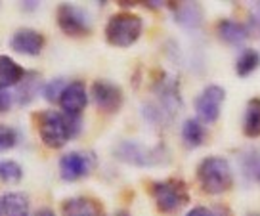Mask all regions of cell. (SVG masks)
<instances>
[{
	"mask_svg": "<svg viewBox=\"0 0 260 216\" xmlns=\"http://www.w3.org/2000/svg\"><path fill=\"white\" fill-rule=\"evenodd\" d=\"M35 120L42 144L52 149L63 147L71 138L81 134V117H69L57 111H41Z\"/></svg>",
	"mask_w": 260,
	"mask_h": 216,
	"instance_id": "1",
	"label": "cell"
},
{
	"mask_svg": "<svg viewBox=\"0 0 260 216\" xmlns=\"http://www.w3.org/2000/svg\"><path fill=\"white\" fill-rule=\"evenodd\" d=\"M197 178L205 193L220 195L228 192L234 182L230 161L224 157H205L197 167Z\"/></svg>",
	"mask_w": 260,
	"mask_h": 216,
	"instance_id": "2",
	"label": "cell"
},
{
	"mask_svg": "<svg viewBox=\"0 0 260 216\" xmlns=\"http://www.w3.org/2000/svg\"><path fill=\"white\" fill-rule=\"evenodd\" d=\"M142 17L130 12H119L109 17L106 25V39L111 46L128 48L142 35Z\"/></svg>",
	"mask_w": 260,
	"mask_h": 216,
	"instance_id": "3",
	"label": "cell"
},
{
	"mask_svg": "<svg viewBox=\"0 0 260 216\" xmlns=\"http://www.w3.org/2000/svg\"><path fill=\"white\" fill-rule=\"evenodd\" d=\"M113 155L119 161L132 165V167H157V165L167 163V159H169V153L165 151L161 145L147 147V145L130 142V140L119 142L115 145Z\"/></svg>",
	"mask_w": 260,
	"mask_h": 216,
	"instance_id": "4",
	"label": "cell"
},
{
	"mask_svg": "<svg viewBox=\"0 0 260 216\" xmlns=\"http://www.w3.org/2000/svg\"><path fill=\"white\" fill-rule=\"evenodd\" d=\"M151 195L155 197L157 208L165 214L176 212L180 207H184L189 201L186 184L182 180H176V178L162 180V182H153L151 184Z\"/></svg>",
	"mask_w": 260,
	"mask_h": 216,
	"instance_id": "5",
	"label": "cell"
},
{
	"mask_svg": "<svg viewBox=\"0 0 260 216\" xmlns=\"http://www.w3.org/2000/svg\"><path fill=\"white\" fill-rule=\"evenodd\" d=\"M96 167V157L90 151H69L59 159V174L65 182H77L88 176Z\"/></svg>",
	"mask_w": 260,
	"mask_h": 216,
	"instance_id": "6",
	"label": "cell"
},
{
	"mask_svg": "<svg viewBox=\"0 0 260 216\" xmlns=\"http://www.w3.org/2000/svg\"><path fill=\"white\" fill-rule=\"evenodd\" d=\"M57 27L67 37H86L92 31V21L88 14L79 6L61 4L57 8Z\"/></svg>",
	"mask_w": 260,
	"mask_h": 216,
	"instance_id": "7",
	"label": "cell"
},
{
	"mask_svg": "<svg viewBox=\"0 0 260 216\" xmlns=\"http://www.w3.org/2000/svg\"><path fill=\"white\" fill-rule=\"evenodd\" d=\"M226 100V90L218 84L205 86L203 92L195 98V113L201 122H216L220 117V109Z\"/></svg>",
	"mask_w": 260,
	"mask_h": 216,
	"instance_id": "8",
	"label": "cell"
},
{
	"mask_svg": "<svg viewBox=\"0 0 260 216\" xmlns=\"http://www.w3.org/2000/svg\"><path fill=\"white\" fill-rule=\"evenodd\" d=\"M153 90L159 98V109L165 113V117H174L182 107V98H180L178 80L169 73H161L159 79L155 80Z\"/></svg>",
	"mask_w": 260,
	"mask_h": 216,
	"instance_id": "9",
	"label": "cell"
},
{
	"mask_svg": "<svg viewBox=\"0 0 260 216\" xmlns=\"http://www.w3.org/2000/svg\"><path fill=\"white\" fill-rule=\"evenodd\" d=\"M92 100L106 113H117L122 105V90L109 80H96L92 84Z\"/></svg>",
	"mask_w": 260,
	"mask_h": 216,
	"instance_id": "10",
	"label": "cell"
},
{
	"mask_svg": "<svg viewBox=\"0 0 260 216\" xmlns=\"http://www.w3.org/2000/svg\"><path fill=\"white\" fill-rule=\"evenodd\" d=\"M44 44H46L44 35L35 29H17L10 39L12 50L17 54H23V56H39Z\"/></svg>",
	"mask_w": 260,
	"mask_h": 216,
	"instance_id": "11",
	"label": "cell"
},
{
	"mask_svg": "<svg viewBox=\"0 0 260 216\" xmlns=\"http://www.w3.org/2000/svg\"><path fill=\"white\" fill-rule=\"evenodd\" d=\"M86 104H88V94L84 88V82H81V80L69 82L65 86L61 98H59V105L63 109V115H69V117H81Z\"/></svg>",
	"mask_w": 260,
	"mask_h": 216,
	"instance_id": "12",
	"label": "cell"
},
{
	"mask_svg": "<svg viewBox=\"0 0 260 216\" xmlns=\"http://www.w3.org/2000/svg\"><path fill=\"white\" fill-rule=\"evenodd\" d=\"M61 214L63 216H104L102 207L98 201L90 197H71L65 199L61 205Z\"/></svg>",
	"mask_w": 260,
	"mask_h": 216,
	"instance_id": "13",
	"label": "cell"
},
{
	"mask_svg": "<svg viewBox=\"0 0 260 216\" xmlns=\"http://www.w3.org/2000/svg\"><path fill=\"white\" fill-rule=\"evenodd\" d=\"M0 208L4 216H29L31 212V203L29 195L23 192H8L0 199Z\"/></svg>",
	"mask_w": 260,
	"mask_h": 216,
	"instance_id": "14",
	"label": "cell"
},
{
	"mask_svg": "<svg viewBox=\"0 0 260 216\" xmlns=\"http://www.w3.org/2000/svg\"><path fill=\"white\" fill-rule=\"evenodd\" d=\"M25 71L19 64H16L10 56H0V88H12L17 86L25 79Z\"/></svg>",
	"mask_w": 260,
	"mask_h": 216,
	"instance_id": "15",
	"label": "cell"
},
{
	"mask_svg": "<svg viewBox=\"0 0 260 216\" xmlns=\"http://www.w3.org/2000/svg\"><path fill=\"white\" fill-rule=\"evenodd\" d=\"M218 37L230 46H239L249 37V29L245 23H239L234 19H222L218 23Z\"/></svg>",
	"mask_w": 260,
	"mask_h": 216,
	"instance_id": "16",
	"label": "cell"
},
{
	"mask_svg": "<svg viewBox=\"0 0 260 216\" xmlns=\"http://www.w3.org/2000/svg\"><path fill=\"white\" fill-rule=\"evenodd\" d=\"M39 90H41V75L37 71L27 73L25 79L16 86V104L29 105L39 94Z\"/></svg>",
	"mask_w": 260,
	"mask_h": 216,
	"instance_id": "17",
	"label": "cell"
},
{
	"mask_svg": "<svg viewBox=\"0 0 260 216\" xmlns=\"http://www.w3.org/2000/svg\"><path fill=\"white\" fill-rule=\"evenodd\" d=\"M205 127L199 119H186L182 125V140L187 147H199L205 142Z\"/></svg>",
	"mask_w": 260,
	"mask_h": 216,
	"instance_id": "18",
	"label": "cell"
},
{
	"mask_svg": "<svg viewBox=\"0 0 260 216\" xmlns=\"http://www.w3.org/2000/svg\"><path fill=\"white\" fill-rule=\"evenodd\" d=\"M243 132L249 138L260 136V100L252 98L245 107V119H243Z\"/></svg>",
	"mask_w": 260,
	"mask_h": 216,
	"instance_id": "19",
	"label": "cell"
},
{
	"mask_svg": "<svg viewBox=\"0 0 260 216\" xmlns=\"http://www.w3.org/2000/svg\"><path fill=\"white\" fill-rule=\"evenodd\" d=\"M174 4L176 6L172 8H174V17L178 23H182L184 27H195L201 23V8L195 2H184V4L174 2Z\"/></svg>",
	"mask_w": 260,
	"mask_h": 216,
	"instance_id": "20",
	"label": "cell"
},
{
	"mask_svg": "<svg viewBox=\"0 0 260 216\" xmlns=\"http://www.w3.org/2000/svg\"><path fill=\"white\" fill-rule=\"evenodd\" d=\"M258 65H260V54L256 50L247 48L239 54V57H237L236 71L239 77H247V75H251L252 71H256Z\"/></svg>",
	"mask_w": 260,
	"mask_h": 216,
	"instance_id": "21",
	"label": "cell"
},
{
	"mask_svg": "<svg viewBox=\"0 0 260 216\" xmlns=\"http://www.w3.org/2000/svg\"><path fill=\"white\" fill-rule=\"evenodd\" d=\"M23 178V168L16 161H0V180L6 184H17Z\"/></svg>",
	"mask_w": 260,
	"mask_h": 216,
	"instance_id": "22",
	"label": "cell"
},
{
	"mask_svg": "<svg viewBox=\"0 0 260 216\" xmlns=\"http://www.w3.org/2000/svg\"><path fill=\"white\" fill-rule=\"evenodd\" d=\"M65 80L63 79H52L42 86V96L46 98L48 102H59V98L65 90Z\"/></svg>",
	"mask_w": 260,
	"mask_h": 216,
	"instance_id": "23",
	"label": "cell"
},
{
	"mask_svg": "<svg viewBox=\"0 0 260 216\" xmlns=\"http://www.w3.org/2000/svg\"><path fill=\"white\" fill-rule=\"evenodd\" d=\"M17 145V132L8 125H0V153Z\"/></svg>",
	"mask_w": 260,
	"mask_h": 216,
	"instance_id": "24",
	"label": "cell"
},
{
	"mask_svg": "<svg viewBox=\"0 0 260 216\" xmlns=\"http://www.w3.org/2000/svg\"><path fill=\"white\" fill-rule=\"evenodd\" d=\"M247 29L249 33H260V2H254V6H252V12H251V19H249V23H247Z\"/></svg>",
	"mask_w": 260,
	"mask_h": 216,
	"instance_id": "25",
	"label": "cell"
},
{
	"mask_svg": "<svg viewBox=\"0 0 260 216\" xmlns=\"http://www.w3.org/2000/svg\"><path fill=\"white\" fill-rule=\"evenodd\" d=\"M12 104H14V94H10L6 88H0V113L10 111Z\"/></svg>",
	"mask_w": 260,
	"mask_h": 216,
	"instance_id": "26",
	"label": "cell"
},
{
	"mask_svg": "<svg viewBox=\"0 0 260 216\" xmlns=\"http://www.w3.org/2000/svg\"><path fill=\"white\" fill-rule=\"evenodd\" d=\"M184 216H214V212L207 207H193L191 210H187Z\"/></svg>",
	"mask_w": 260,
	"mask_h": 216,
	"instance_id": "27",
	"label": "cell"
},
{
	"mask_svg": "<svg viewBox=\"0 0 260 216\" xmlns=\"http://www.w3.org/2000/svg\"><path fill=\"white\" fill-rule=\"evenodd\" d=\"M32 216H56V212L52 210V208H48V207H44V208H39L37 212Z\"/></svg>",
	"mask_w": 260,
	"mask_h": 216,
	"instance_id": "28",
	"label": "cell"
},
{
	"mask_svg": "<svg viewBox=\"0 0 260 216\" xmlns=\"http://www.w3.org/2000/svg\"><path fill=\"white\" fill-rule=\"evenodd\" d=\"M252 172H254V178L260 182V157L254 161V165H252Z\"/></svg>",
	"mask_w": 260,
	"mask_h": 216,
	"instance_id": "29",
	"label": "cell"
},
{
	"mask_svg": "<svg viewBox=\"0 0 260 216\" xmlns=\"http://www.w3.org/2000/svg\"><path fill=\"white\" fill-rule=\"evenodd\" d=\"M214 212V216H232V212L228 210V208H222V207H218V208H214L212 210Z\"/></svg>",
	"mask_w": 260,
	"mask_h": 216,
	"instance_id": "30",
	"label": "cell"
},
{
	"mask_svg": "<svg viewBox=\"0 0 260 216\" xmlns=\"http://www.w3.org/2000/svg\"><path fill=\"white\" fill-rule=\"evenodd\" d=\"M113 216H130V212H126V210H117Z\"/></svg>",
	"mask_w": 260,
	"mask_h": 216,
	"instance_id": "31",
	"label": "cell"
},
{
	"mask_svg": "<svg viewBox=\"0 0 260 216\" xmlns=\"http://www.w3.org/2000/svg\"><path fill=\"white\" fill-rule=\"evenodd\" d=\"M247 216H260V214H256V212H252V214H247Z\"/></svg>",
	"mask_w": 260,
	"mask_h": 216,
	"instance_id": "32",
	"label": "cell"
},
{
	"mask_svg": "<svg viewBox=\"0 0 260 216\" xmlns=\"http://www.w3.org/2000/svg\"><path fill=\"white\" fill-rule=\"evenodd\" d=\"M0 216H2V212H0Z\"/></svg>",
	"mask_w": 260,
	"mask_h": 216,
	"instance_id": "33",
	"label": "cell"
}]
</instances>
